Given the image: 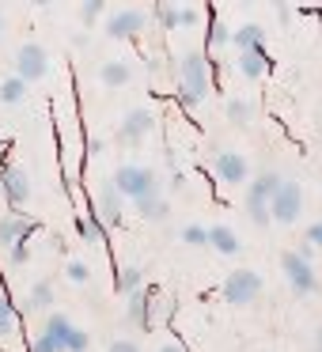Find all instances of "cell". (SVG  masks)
<instances>
[{
  "label": "cell",
  "instance_id": "cell-1",
  "mask_svg": "<svg viewBox=\"0 0 322 352\" xmlns=\"http://www.w3.org/2000/svg\"><path fill=\"white\" fill-rule=\"evenodd\" d=\"M205 95H208V61L201 50H193L178 61V102L186 110H193L205 102Z\"/></svg>",
  "mask_w": 322,
  "mask_h": 352
},
{
  "label": "cell",
  "instance_id": "cell-2",
  "mask_svg": "<svg viewBox=\"0 0 322 352\" xmlns=\"http://www.w3.org/2000/svg\"><path fill=\"white\" fill-rule=\"evenodd\" d=\"M281 182H284V178L277 175V170H258V175L250 178V186H246L243 205H246V216H250L258 228H269V220H273L269 205H273V197H277V190H281Z\"/></svg>",
  "mask_w": 322,
  "mask_h": 352
},
{
  "label": "cell",
  "instance_id": "cell-3",
  "mask_svg": "<svg viewBox=\"0 0 322 352\" xmlns=\"http://www.w3.org/2000/svg\"><path fill=\"white\" fill-rule=\"evenodd\" d=\"M114 186L122 190L125 201H144V197H155L160 190V175H155L152 167H140V163H122V167L114 170Z\"/></svg>",
  "mask_w": 322,
  "mask_h": 352
},
{
  "label": "cell",
  "instance_id": "cell-4",
  "mask_svg": "<svg viewBox=\"0 0 322 352\" xmlns=\"http://www.w3.org/2000/svg\"><path fill=\"white\" fill-rule=\"evenodd\" d=\"M281 269H284V276H288V284H292V292L296 296H314L319 292V276H314V265L303 258L299 250H288L281 258Z\"/></svg>",
  "mask_w": 322,
  "mask_h": 352
},
{
  "label": "cell",
  "instance_id": "cell-5",
  "mask_svg": "<svg viewBox=\"0 0 322 352\" xmlns=\"http://www.w3.org/2000/svg\"><path fill=\"white\" fill-rule=\"evenodd\" d=\"M46 72H50L46 46H42V42H23V46L16 50V76L23 80V84H39Z\"/></svg>",
  "mask_w": 322,
  "mask_h": 352
},
{
  "label": "cell",
  "instance_id": "cell-6",
  "mask_svg": "<svg viewBox=\"0 0 322 352\" xmlns=\"http://www.w3.org/2000/svg\"><path fill=\"white\" fill-rule=\"evenodd\" d=\"M224 299H228L231 307H246L254 303V299L261 296V276L254 273V269H235V273L224 280Z\"/></svg>",
  "mask_w": 322,
  "mask_h": 352
},
{
  "label": "cell",
  "instance_id": "cell-7",
  "mask_svg": "<svg viewBox=\"0 0 322 352\" xmlns=\"http://www.w3.org/2000/svg\"><path fill=\"white\" fill-rule=\"evenodd\" d=\"M152 110L148 107H137V110H129V114L122 118V125H118V133H114V140H118V148H137L140 140L152 133Z\"/></svg>",
  "mask_w": 322,
  "mask_h": 352
},
{
  "label": "cell",
  "instance_id": "cell-8",
  "mask_svg": "<svg viewBox=\"0 0 322 352\" xmlns=\"http://www.w3.org/2000/svg\"><path fill=\"white\" fill-rule=\"evenodd\" d=\"M269 212H273L277 223H296L299 212H303V186L299 182H281V190H277Z\"/></svg>",
  "mask_w": 322,
  "mask_h": 352
},
{
  "label": "cell",
  "instance_id": "cell-9",
  "mask_svg": "<svg viewBox=\"0 0 322 352\" xmlns=\"http://www.w3.org/2000/svg\"><path fill=\"white\" fill-rule=\"evenodd\" d=\"M0 190H4V197H8L12 208H23L27 201H31V175L12 163V167L0 170Z\"/></svg>",
  "mask_w": 322,
  "mask_h": 352
},
{
  "label": "cell",
  "instance_id": "cell-10",
  "mask_svg": "<svg viewBox=\"0 0 322 352\" xmlns=\"http://www.w3.org/2000/svg\"><path fill=\"white\" fill-rule=\"evenodd\" d=\"M148 27V12H140V8H118L114 16L107 19V34L110 38H137L140 31Z\"/></svg>",
  "mask_w": 322,
  "mask_h": 352
},
{
  "label": "cell",
  "instance_id": "cell-11",
  "mask_svg": "<svg viewBox=\"0 0 322 352\" xmlns=\"http://www.w3.org/2000/svg\"><path fill=\"white\" fill-rule=\"evenodd\" d=\"M213 170H216V178L228 182V186H243L246 178H250V163H246V155H239V152H220L213 160Z\"/></svg>",
  "mask_w": 322,
  "mask_h": 352
},
{
  "label": "cell",
  "instance_id": "cell-12",
  "mask_svg": "<svg viewBox=\"0 0 322 352\" xmlns=\"http://www.w3.org/2000/svg\"><path fill=\"white\" fill-rule=\"evenodd\" d=\"M95 208H99V220H103V223H122L125 197H122V190L114 186V178L99 186V193H95Z\"/></svg>",
  "mask_w": 322,
  "mask_h": 352
},
{
  "label": "cell",
  "instance_id": "cell-13",
  "mask_svg": "<svg viewBox=\"0 0 322 352\" xmlns=\"http://www.w3.org/2000/svg\"><path fill=\"white\" fill-rule=\"evenodd\" d=\"M31 235H34V220H27V216H19V212L0 216V246H4V250L27 243Z\"/></svg>",
  "mask_w": 322,
  "mask_h": 352
},
{
  "label": "cell",
  "instance_id": "cell-14",
  "mask_svg": "<svg viewBox=\"0 0 322 352\" xmlns=\"http://www.w3.org/2000/svg\"><path fill=\"white\" fill-rule=\"evenodd\" d=\"M152 299H155V292H148V288H140V292H133V296H129V307H125V318H129L137 329H152V326H155Z\"/></svg>",
  "mask_w": 322,
  "mask_h": 352
},
{
  "label": "cell",
  "instance_id": "cell-15",
  "mask_svg": "<svg viewBox=\"0 0 322 352\" xmlns=\"http://www.w3.org/2000/svg\"><path fill=\"white\" fill-rule=\"evenodd\" d=\"M72 329H76V326H72V318H69V314H61V311H50V314H46V322H42V333H46L61 352H65V344H69Z\"/></svg>",
  "mask_w": 322,
  "mask_h": 352
},
{
  "label": "cell",
  "instance_id": "cell-16",
  "mask_svg": "<svg viewBox=\"0 0 322 352\" xmlns=\"http://www.w3.org/2000/svg\"><path fill=\"white\" fill-rule=\"evenodd\" d=\"M266 31H261V23H243L231 31V46L239 50V54H250V50H266Z\"/></svg>",
  "mask_w": 322,
  "mask_h": 352
},
{
  "label": "cell",
  "instance_id": "cell-17",
  "mask_svg": "<svg viewBox=\"0 0 322 352\" xmlns=\"http://www.w3.org/2000/svg\"><path fill=\"white\" fill-rule=\"evenodd\" d=\"M269 65H273V61H269L266 50H250V54H239V65H235V69L243 72L246 80H261Z\"/></svg>",
  "mask_w": 322,
  "mask_h": 352
},
{
  "label": "cell",
  "instance_id": "cell-18",
  "mask_svg": "<svg viewBox=\"0 0 322 352\" xmlns=\"http://www.w3.org/2000/svg\"><path fill=\"white\" fill-rule=\"evenodd\" d=\"M208 246L231 258V254H239V235L228 228V223H213V228H208Z\"/></svg>",
  "mask_w": 322,
  "mask_h": 352
},
{
  "label": "cell",
  "instance_id": "cell-19",
  "mask_svg": "<svg viewBox=\"0 0 322 352\" xmlns=\"http://www.w3.org/2000/svg\"><path fill=\"white\" fill-rule=\"evenodd\" d=\"M27 91H31V84H23L16 72L0 80V102H4V107H19V102L27 99Z\"/></svg>",
  "mask_w": 322,
  "mask_h": 352
},
{
  "label": "cell",
  "instance_id": "cell-20",
  "mask_svg": "<svg viewBox=\"0 0 322 352\" xmlns=\"http://www.w3.org/2000/svg\"><path fill=\"white\" fill-rule=\"evenodd\" d=\"M140 288H144V273H140L137 265L118 269V280H114V292H118V296H125V299H129L133 292H140Z\"/></svg>",
  "mask_w": 322,
  "mask_h": 352
},
{
  "label": "cell",
  "instance_id": "cell-21",
  "mask_svg": "<svg viewBox=\"0 0 322 352\" xmlns=\"http://www.w3.org/2000/svg\"><path fill=\"white\" fill-rule=\"evenodd\" d=\"M54 307V284L50 280H34L27 292V311H50Z\"/></svg>",
  "mask_w": 322,
  "mask_h": 352
},
{
  "label": "cell",
  "instance_id": "cell-22",
  "mask_svg": "<svg viewBox=\"0 0 322 352\" xmlns=\"http://www.w3.org/2000/svg\"><path fill=\"white\" fill-rule=\"evenodd\" d=\"M99 80H103L107 87H125V84L133 80V69H129L125 61H107V65L99 69Z\"/></svg>",
  "mask_w": 322,
  "mask_h": 352
},
{
  "label": "cell",
  "instance_id": "cell-23",
  "mask_svg": "<svg viewBox=\"0 0 322 352\" xmlns=\"http://www.w3.org/2000/svg\"><path fill=\"white\" fill-rule=\"evenodd\" d=\"M137 212H140V220H148V223H160V220H167L171 205L163 201V193H155V197H144V201H137Z\"/></svg>",
  "mask_w": 322,
  "mask_h": 352
},
{
  "label": "cell",
  "instance_id": "cell-24",
  "mask_svg": "<svg viewBox=\"0 0 322 352\" xmlns=\"http://www.w3.org/2000/svg\"><path fill=\"white\" fill-rule=\"evenodd\" d=\"M76 231H80V239H84V243H95V246L107 243V223H103L99 216H87V220H80Z\"/></svg>",
  "mask_w": 322,
  "mask_h": 352
},
{
  "label": "cell",
  "instance_id": "cell-25",
  "mask_svg": "<svg viewBox=\"0 0 322 352\" xmlns=\"http://www.w3.org/2000/svg\"><path fill=\"white\" fill-rule=\"evenodd\" d=\"M250 118H254V107H250L246 99H231V102H228V122H231V125H246Z\"/></svg>",
  "mask_w": 322,
  "mask_h": 352
},
{
  "label": "cell",
  "instance_id": "cell-26",
  "mask_svg": "<svg viewBox=\"0 0 322 352\" xmlns=\"http://www.w3.org/2000/svg\"><path fill=\"white\" fill-rule=\"evenodd\" d=\"M12 329H16V307H12L8 292H0V333L8 337Z\"/></svg>",
  "mask_w": 322,
  "mask_h": 352
},
{
  "label": "cell",
  "instance_id": "cell-27",
  "mask_svg": "<svg viewBox=\"0 0 322 352\" xmlns=\"http://www.w3.org/2000/svg\"><path fill=\"white\" fill-rule=\"evenodd\" d=\"M103 8H107V0H84V4H80V23L95 27V23H99V16H103Z\"/></svg>",
  "mask_w": 322,
  "mask_h": 352
},
{
  "label": "cell",
  "instance_id": "cell-28",
  "mask_svg": "<svg viewBox=\"0 0 322 352\" xmlns=\"http://www.w3.org/2000/svg\"><path fill=\"white\" fill-rule=\"evenodd\" d=\"M228 42H231L228 23H224V19H213V23H208V46L220 50V46H228Z\"/></svg>",
  "mask_w": 322,
  "mask_h": 352
},
{
  "label": "cell",
  "instance_id": "cell-29",
  "mask_svg": "<svg viewBox=\"0 0 322 352\" xmlns=\"http://www.w3.org/2000/svg\"><path fill=\"white\" fill-rule=\"evenodd\" d=\"M152 16L160 19V27H167V31H178V4H155Z\"/></svg>",
  "mask_w": 322,
  "mask_h": 352
},
{
  "label": "cell",
  "instance_id": "cell-30",
  "mask_svg": "<svg viewBox=\"0 0 322 352\" xmlns=\"http://www.w3.org/2000/svg\"><path fill=\"white\" fill-rule=\"evenodd\" d=\"M182 243L186 246H208V228H201V223H186V228H182Z\"/></svg>",
  "mask_w": 322,
  "mask_h": 352
},
{
  "label": "cell",
  "instance_id": "cell-31",
  "mask_svg": "<svg viewBox=\"0 0 322 352\" xmlns=\"http://www.w3.org/2000/svg\"><path fill=\"white\" fill-rule=\"evenodd\" d=\"M65 276H69L72 284H87L92 280V269H87L84 261H69V265H65Z\"/></svg>",
  "mask_w": 322,
  "mask_h": 352
},
{
  "label": "cell",
  "instance_id": "cell-32",
  "mask_svg": "<svg viewBox=\"0 0 322 352\" xmlns=\"http://www.w3.org/2000/svg\"><path fill=\"white\" fill-rule=\"evenodd\" d=\"M87 349H92V333H87V329H72L65 352H87Z\"/></svg>",
  "mask_w": 322,
  "mask_h": 352
},
{
  "label": "cell",
  "instance_id": "cell-33",
  "mask_svg": "<svg viewBox=\"0 0 322 352\" xmlns=\"http://www.w3.org/2000/svg\"><path fill=\"white\" fill-rule=\"evenodd\" d=\"M201 23V12L197 8H178V31H190V27Z\"/></svg>",
  "mask_w": 322,
  "mask_h": 352
},
{
  "label": "cell",
  "instance_id": "cell-34",
  "mask_svg": "<svg viewBox=\"0 0 322 352\" xmlns=\"http://www.w3.org/2000/svg\"><path fill=\"white\" fill-rule=\"evenodd\" d=\"M27 261H31V239L19 243V246H12V265H27Z\"/></svg>",
  "mask_w": 322,
  "mask_h": 352
},
{
  "label": "cell",
  "instance_id": "cell-35",
  "mask_svg": "<svg viewBox=\"0 0 322 352\" xmlns=\"http://www.w3.org/2000/svg\"><path fill=\"white\" fill-rule=\"evenodd\" d=\"M307 246H311V250H322V220H314L311 228H307Z\"/></svg>",
  "mask_w": 322,
  "mask_h": 352
},
{
  "label": "cell",
  "instance_id": "cell-36",
  "mask_svg": "<svg viewBox=\"0 0 322 352\" xmlns=\"http://www.w3.org/2000/svg\"><path fill=\"white\" fill-rule=\"evenodd\" d=\"M107 352H140V344L137 341H129V337H118V341H110V349Z\"/></svg>",
  "mask_w": 322,
  "mask_h": 352
},
{
  "label": "cell",
  "instance_id": "cell-37",
  "mask_svg": "<svg viewBox=\"0 0 322 352\" xmlns=\"http://www.w3.org/2000/svg\"><path fill=\"white\" fill-rule=\"evenodd\" d=\"M31 352H61V349H57L46 333H39V337H34V344H31Z\"/></svg>",
  "mask_w": 322,
  "mask_h": 352
},
{
  "label": "cell",
  "instance_id": "cell-38",
  "mask_svg": "<svg viewBox=\"0 0 322 352\" xmlns=\"http://www.w3.org/2000/svg\"><path fill=\"white\" fill-rule=\"evenodd\" d=\"M171 190H186V175H182V170H175V175H171Z\"/></svg>",
  "mask_w": 322,
  "mask_h": 352
},
{
  "label": "cell",
  "instance_id": "cell-39",
  "mask_svg": "<svg viewBox=\"0 0 322 352\" xmlns=\"http://www.w3.org/2000/svg\"><path fill=\"white\" fill-rule=\"evenodd\" d=\"M72 46H76V50H84V46H87V31H80V34H72Z\"/></svg>",
  "mask_w": 322,
  "mask_h": 352
},
{
  "label": "cell",
  "instance_id": "cell-40",
  "mask_svg": "<svg viewBox=\"0 0 322 352\" xmlns=\"http://www.w3.org/2000/svg\"><path fill=\"white\" fill-rule=\"evenodd\" d=\"M160 352H186V349H182V344H163Z\"/></svg>",
  "mask_w": 322,
  "mask_h": 352
},
{
  "label": "cell",
  "instance_id": "cell-41",
  "mask_svg": "<svg viewBox=\"0 0 322 352\" xmlns=\"http://www.w3.org/2000/svg\"><path fill=\"white\" fill-rule=\"evenodd\" d=\"M314 349L322 352V326H319V333H314Z\"/></svg>",
  "mask_w": 322,
  "mask_h": 352
},
{
  "label": "cell",
  "instance_id": "cell-42",
  "mask_svg": "<svg viewBox=\"0 0 322 352\" xmlns=\"http://www.w3.org/2000/svg\"><path fill=\"white\" fill-rule=\"evenodd\" d=\"M4 27H8V19H4V8H0V34H4Z\"/></svg>",
  "mask_w": 322,
  "mask_h": 352
},
{
  "label": "cell",
  "instance_id": "cell-43",
  "mask_svg": "<svg viewBox=\"0 0 322 352\" xmlns=\"http://www.w3.org/2000/svg\"><path fill=\"white\" fill-rule=\"evenodd\" d=\"M0 337H4V333H0Z\"/></svg>",
  "mask_w": 322,
  "mask_h": 352
}]
</instances>
